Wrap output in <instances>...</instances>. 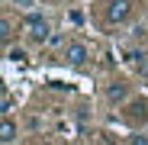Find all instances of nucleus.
<instances>
[{"instance_id": "39448f33", "label": "nucleus", "mask_w": 148, "mask_h": 145, "mask_svg": "<svg viewBox=\"0 0 148 145\" xmlns=\"http://www.w3.org/2000/svg\"><path fill=\"white\" fill-rule=\"evenodd\" d=\"M0 139H3L7 145L16 139V126H13V119H7V116H3V123H0Z\"/></svg>"}, {"instance_id": "f257e3e1", "label": "nucleus", "mask_w": 148, "mask_h": 145, "mask_svg": "<svg viewBox=\"0 0 148 145\" xmlns=\"http://www.w3.org/2000/svg\"><path fill=\"white\" fill-rule=\"evenodd\" d=\"M23 29H26V36H29L32 42L52 39V26H48V19L39 16V13H26V16H23Z\"/></svg>"}, {"instance_id": "6e6552de", "label": "nucleus", "mask_w": 148, "mask_h": 145, "mask_svg": "<svg viewBox=\"0 0 148 145\" xmlns=\"http://www.w3.org/2000/svg\"><path fill=\"white\" fill-rule=\"evenodd\" d=\"M7 58H10V61H23L26 52H23V48H7Z\"/></svg>"}, {"instance_id": "7ed1b4c3", "label": "nucleus", "mask_w": 148, "mask_h": 145, "mask_svg": "<svg viewBox=\"0 0 148 145\" xmlns=\"http://www.w3.org/2000/svg\"><path fill=\"white\" fill-rule=\"evenodd\" d=\"M129 13H132V3H129V0H110V3H106V19H110V23H126Z\"/></svg>"}, {"instance_id": "423d86ee", "label": "nucleus", "mask_w": 148, "mask_h": 145, "mask_svg": "<svg viewBox=\"0 0 148 145\" xmlns=\"http://www.w3.org/2000/svg\"><path fill=\"white\" fill-rule=\"evenodd\" d=\"M10 36H13V23L3 16V19H0V39H3V42H10Z\"/></svg>"}, {"instance_id": "1a4fd4ad", "label": "nucleus", "mask_w": 148, "mask_h": 145, "mask_svg": "<svg viewBox=\"0 0 148 145\" xmlns=\"http://www.w3.org/2000/svg\"><path fill=\"white\" fill-rule=\"evenodd\" d=\"M129 145H148V135H132Z\"/></svg>"}, {"instance_id": "9d476101", "label": "nucleus", "mask_w": 148, "mask_h": 145, "mask_svg": "<svg viewBox=\"0 0 148 145\" xmlns=\"http://www.w3.org/2000/svg\"><path fill=\"white\" fill-rule=\"evenodd\" d=\"M13 3H16V7H32L36 0H13Z\"/></svg>"}, {"instance_id": "f03ea898", "label": "nucleus", "mask_w": 148, "mask_h": 145, "mask_svg": "<svg viewBox=\"0 0 148 145\" xmlns=\"http://www.w3.org/2000/svg\"><path fill=\"white\" fill-rule=\"evenodd\" d=\"M87 58H90V48H87L84 42H68V45H64V61H68V65L81 68V65H87Z\"/></svg>"}, {"instance_id": "20e7f679", "label": "nucleus", "mask_w": 148, "mask_h": 145, "mask_svg": "<svg viewBox=\"0 0 148 145\" xmlns=\"http://www.w3.org/2000/svg\"><path fill=\"white\" fill-rule=\"evenodd\" d=\"M126 97H129V87L122 84V81H116V84L106 87V100H110V103H122Z\"/></svg>"}, {"instance_id": "0eeeda50", "label": "nucleus", "mask_w": 148, "mask_h": 145, "mask_svg": "<svg viewBox=\"0 0 148 145\" xmlns=\"http://www.w3.org/2000/svg\"><path fill=\"white\" fill-rule=\"evenodd\" d=\"M0 110H3V116H7L10 110H13V97H10L7 90H3V97H0Z\"/></svg>"}, {"instance_id": "9b49d317", "label": "nucleus", "mask_w": 148, "mask_h": 145, "mask_svg": "<svg viewBox=\"0 0 148 145\" xmlns=\"http://www.w3.org/2000/svg\"><path fill=\"white\" fill-rule=\"evenodd\" d=\"M138 71H142L145 78H148V61H142V65H138Z\"/></svg>"}]
</instances>
